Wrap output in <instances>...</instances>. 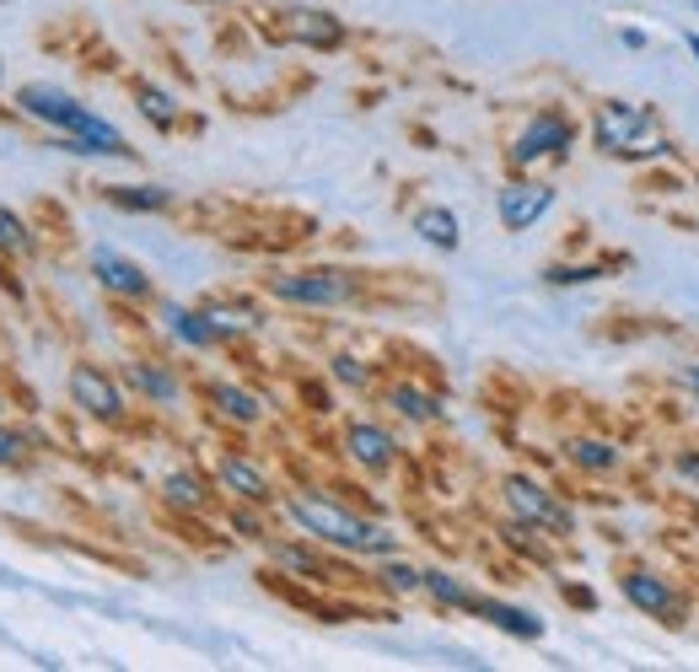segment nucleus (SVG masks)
Listing matches in <instances>:
<instances>
[{
  "label": "nucleus",
  "mask_w": 699,
  "mask_h": 672,
  "mask_svg": "<svg viewBox=\"0 0 699 672\" xmlns=\"http://www.w3.org/2000/svg\"><path fill=\"white\" fill-rule=\"evenodd\" d=\"M17 103H22V114H33L43 125L65 129L71 135V151H97V157H129V146H124V135L108 119H97L92 108H82L71 92H60V86H22L17 92Z\"/></svg>",
  "instance_id": "obj_1"
},
{
  "label": "nucleus",
  "mask_w": 699,
  "mask_h": 672,
  "mask_svg": "<svg viewBox=\"0 0 699 672\" xmlns=\"http://www.w3.org/2000/svg\"><path fill=\"white\" fill-rule=\"evenodd\" d=\"M290 516L313 533V538H324L333 548H356V554H393V538L382 533V527H371L361 516H350L345 505L324 501V495H290L286 505Z\"/></svg>",
  "instance_id": "obj_2"
},
{
  "label": "nucleus",
  "mask_w": 699,
  "mask_h": 672,
  "mask_svg": "<svg viewBox=\"0 0 699 672\" xmlns=\"http://www.w3.org/2000/svg\"><path fill=\"white\" fill-rule=\"evenodd\" d=\"M592 135L608 157H652V151L667 146L657 114L640 108V103H603L597 119H592Z\"/></svg>",
  "instance_id": "obj_3"
},
{
  "label": "nucleus",
  "mask_w": 699,
  "mask_h": 672,
  "mask_svg": "<svg viewBox=\"0 0 699 672\" xmlns=\"http://www.w3.org/2000/svg\"><path fill=\"white\" fill-rule=\"evenodd\" d=\"M269 291L280 301H296V307H339L356 296V280L339 269H307V275H275Z\"/></svg>",
  "instance_id": "obj_4"
},
{
  "label": "nucleus",
  "mask_w": 699,
  "mask_h": 672,
  "mask_svg": "<svg viewBox=\"0 0 699 672\" xmlns=\"http://www.w3.org/2000/svg\"><path fill=\"white\" fill-rule=\"evenodd\" d=\"M506 501L517 505V516H522V522H533V527L554 533V538H571V533H576L571 505H560L549 490H538L533 479H522V473H511V479H506Z\"/></svg>",
  "instance_id": "obj_5"
},
{
  "label": "nucleus",
  "mask_w": 699,
  "mask_h": 672,
  "mask_svg": "<svg viewBox=\"0 0 699 672\" xmlns=\"http://www.w3.org/2000/svg\"><path fill=\"white\" fill-rule=\"evenodd\" d=\"M571 140H576V129H571L565 114H533V125L522 129L517 146H511V162H517V168H533L543 157H560Z\"/></svg>",
  "instance_id": "obj_6"
},
{
  "label": "nucleus",
  "mask_w": 699,
  "mask_h": 672,
  "mask_svg": "<svg viewBox=\"0 0 699 672\" xmlns=\"http://www.w3.org/2000/svg\"><path fill=\"white\" fill-rule=\"evenodd\" d=\"M71 398L82 404L86 415H97V420H119V415H124V393H119V382L108 377L103 366H92V361L71 366Z\"/></svg>",
  "instance_id": "obj_7"
},
{
  "label": "nucleus",
  "mask_w": 699,
  "mask_h": 672,
  "mask_svg": "<svg viewBox=\"0 0 699 672\" xmlns=\"http://www.w3.org/2000/svg\"><path fill=\"white\" fill-rule=\"evenodd\" d=\"M618 591H624L640 614L661 619V625H684V597L672 591V582H661L652 570H629V576L618 582Z\"/></svg>",
  "instance_id": "obj_8"
},
{
  "label": "nucleus",
  "mask_w": 699,
  "mask_h": 672,
  "mask_svg": "<svg viewBox=\"0 0 699 672\" xmlns=\"http://www.w3.org/2000/svg\"><path fill=\"white\" fill-rule=\"evenodd\" d=\"M549 211H554V189L549 183H506L500 189V226L506 232H528Z\"/></svg>",
  "instance_id": "obj_9"
},
{
  "label": "nucleus",
  "mask_w": 699,
  "mask_h": 672,
  "mask_svg": "<svg viewBox=\"0 0 699 672\" xmlns=\"http://www.w3.org/2000/svg\"><path fill=\"white\" fill-rule=\"evenodd\" d=\"M286 39L307 43V49H339L345 43V28H339V17L329 11H286Z\"/></svg>",
  "instance_id": "obj_10"
},
{
  "label": "nucleus",
  "mask_w": 699,
  "mask_h": 672,
  "mask_svg": "<svg viewBox=\"0 0 699 672\" xmlns=\"http://www.w3.org/2000/svg\"><path fill=\"white\" fill-rule=\"evenodd\" d=\"M92 269H97V280H103L108 291H119V296H151L146 269H140V264H129V258H119V253H97V258H92Z\"/></svg>",
  "instance_id": "obj_11"
},
{
  "label": "nucleus",
  "mask_w": 699,
  "mask_h": 672,
  "mask_svg": "<svg viewBox=\"0 0 699 672\" xmlns=\"http://www.w3.org/2000/svg\"><path fill=\"white\" fill-rule=\"evenodd\" d=\"M468 614H479V619H490L495 630L517 634V640H538L543 625H538L533 614H522V608H511V602H495V597H474V608Z\"/></svg>",
  "instance_id": "obj_12"
},
{
  "label": "nucleus",
  "mask_w": 699,
  "mask_h": 672,
  "mask_svg": "<svg viewBox=\"0 0 699 672\" xmlns=\"http://www.w3.org/2000/svg\"><path fill=\"white\" fill-rule=\"evenodd\" d=\"M350 458L361 462V468H388L393 462V436L388 430H377V425H350Z\"/></svg>",
  "instance_id": "obj_13"
},
{
  "label": "nucleus",
  "mask_w": 699,
  "mask_h": 672,
  "mask_svg": "<svg viewBox=\"0 0 699 672\" xmlns=\"http://www.w3.org/2000/svg\"><path fill=\"white\" fill-rule=\"evenodd\" d=\"M414 232H420L431 248H442V253H453L457 243H463V232H457V215L442 211V205H425V211L414 215Z\"/></svg>",
  "instance_id": "obj_14"
},
{
  "label": "nucleus",
  "mask_w": 699,
  "mask_h": 672,
  "mask_svg": "<svg viewBox=\"0 0 699 672\" xmlns=\"http://www.w3.org/2000/svg\"><path fill=\"white\" fill-rule=\"evenodd\" d=\"M221 484L226 490H237L243 501H269V479L243 458H221Z\"/></svg>",
  "instance_id": "obj_15"
},
{
  "label": "nucleus",
  "mask_w": 699,
  "mask_h": 672,
  "mask_svg": "<svg viewBox=\"0 0 699 672\" xmlns=\"http://www.w3.org/2000/svg\"><path fill=\"white\" fill-rule=\"evenodd\" d=\"M167 329L183 339V344H194V350H205L221 339V329L210 323V312H183V307H167Z\"/></svg>",
  "instance_id": "obj_16"
},
{
  "label": "nucleus",
  "mask_w": 699,
  "mask_h": 672,
  "mask_svg": "<svg viewBox=\"0 0 699 672\" xmlns=\"http://www.w3.org/2000/svg\"><path fill=\"white\" fill-rule=\"evenodd\" d=\"M108 200L119 211H167L172 205V194L157 189V183H119V189H108Z\"/></svg>",
  "instance_id": "obj_17"
},
{
  "label": "nucleus",
  "mask_w": 699,
  "mask_h": 672,
  "mask_svg": "<svg viewBox=\"0 0 699 672\" xmlns=\"http://www.w3.org/2000/svg\"><path fill=\"white\" fill-rule=\"evenodd\" d=\"M129 382H135L146 398H157V404H172V398H178V377L162 372V366H140V361H135V366H129Z\"/></svg>",
  "instance_id": "obj_18"
},
{
  "label": "nucleus",
  "mask_w": 699,
  "mask_h": 672,
  "mask_svg": "<svg viewBox=\"0 0 699 672\" xmlns=\"http://www.w3.org/2000/svg\"><path fill=\"white\" fill-rule=\"evenodd\" d=\"M210 398L221 404V415H232V420H258V398L253 393H243V387H232V382H215L210 387Z\"/></svg>",
  "instance_id": "obj_19"
},
{
  "label": "nucleus",
  "mask_w": 699,
  "mask_h": 672,
  "mask_svg": "<svg viewBox=\"0 0 699 672\" xmlns=\"http://www.w3.org/2000/svg\"><path fill=\"white\" fill-rule=\"evenodd\" d=\"M275 565H286V570H296V576H307V582H329V570H324V559H318L313 548L275 544Z\"/></svg>",
  "instance_id": "obj_20"
},
{
  "label": "nucleus",
  "mask_w": 699,
  "mask_h": 672,
  "mask_svg": "<svg viewBox=\"0 0 699 672\" xmlns=\"http://www.w3.org/2000/svg\"><path fill=\"white\" fill-rule=\"evenodd\" d=\"M420 587L431 591V597H442L447 608H474V591L453 582V576H442V570H420Z\"/></svg>",
  "instance_id": "obj_21"
},
{
  "label": "nucleus",
  "mask_w": 699,
  "mask_h": 672,
  "mask_svg": "<svg viewBox=\"0 0 699 672\" xmlns=\"http://www.w3.org/2000/svg\"><path fill=\"white\" fill-rule=\"evenodd\" d=\"M0 253H17V258H28L33 253V232H28V221L17 211H6L0 205Z\"/></svg>",
  "instance_id": "obj_22"
},
{
  "label": "nucleus",
  "mask_w": 699,
  "mask_h": 672,
  "mask_svg": "<svg viewBox=\"0 0 699 672\" xmlns=\"http://www.w3.org/2000/svg\"><path fill=\"white\" fill-rule=\"evenodd\" d=\"M140 114H146V119H151L157 129H172V125H178V103L167 97L162 86H140Z\"/></svg>",
  "instance_id": "obj_23"
},
{
  "label": "nucleus",
  "mask_w": 699,
  "mask_h": 672,
  "mask_svg": "<svg viewBox=\"0 0 699 672\" xmlns=\"http://www.w3.org/2000/svg\"><path fill=\"white\" fill-rule=\"evenodd\" d=\"M388 398H393V409H399V415H410V420H436V415H442V409H436V398H431V393H420V387H393Z\"/></svg>",
  "instance_id": "obj_24"
},
{
  "label": "nucleus",
  "mask_w": 699,
  "mask_h": 672,
  "mask_svg": "<svg viewBox=\"0 0 699 672\" xmlns=\"http://www.w3.org/2000/svg\"><path fill=\"white\" fill-rule=\"evenodd\" d=\"M167 501L200 511V505H205V484H200L194 473H172V479H167Z\"/></svg>",
  "instance_id": "obj_25"
},
{
  "label": "nucleus",
  "mask_w": 699,
  "mask_h": 672,
  "mask_svg": "<svg viewBox=\"0 0 699 672\" xmlns=\"http://www.w3.org/2000/svg\"><path fill=\"white\" fill-rule=\"evenodd\" d=\"M571 458H576L581 468H614L618 452L608 447V441H576V447H571Z\"/></svg>",
  "instance_id": "obj_26"
},
{
  "label": "nucleus",
  "mask_w": 699,
  "mask_h": 672,
  "mask_svg": "<svg viewBox=\"0 0 699 672\" xmlns=\"http://www.w3.org/2000/svg\"><path fill=\"white\" fill-rule=\"evenodd\" d=\"M382 576H388V587H393V591H414V587H420V570H410V565H388Z\"/></svg>",
  "instance_id": "obj_27"
},
{
  "label": "nucleus",
  "mask_w": 699,
  "mask_h": 672,
  "mask_svg": "<svg viewBox=\"0 0 699 672\" xmlns=\"http://www.w3.org/2000/svg\"><path fill=\"white\" fill-rule=\"evenodd\" d=\"M22 436H11V430H0V462H22Z\"/></svg>",
  "instance_id": "obj_28"
},
{
  "label": "nucleus",
  "mask_w": 699,
  "mask_h": 672,
  "mask_svg": "<svg viewBox=\"0 0 699 672\" xmlns=\"http://www.w3.org/2000/svg\"><path fill=\"white\" fill-rule=\"evenodd\" d=\"M333 372H339V377H345V382H356V387L367 382V372H361V366H356L350 355H339V361H333Z\"/></svg>",
  "instance_id": "obj_29"
},
{
  "label": "nucleus",
  "mask_w": 699,
  "mask_h": 672,
  "mask_svg": "<svg viewBox=\"0 0 699 672\" xmlns=\"http://www.w3.org/2000/svg\"><path fill=\"white\" fill-rule=\"evenodd\" d=\"M684 43H689V54H695V60H699V33H689V39H684Z\"/></svg>",
  "instance_id": "obj_30"
},
{
  "label": "nucleus",
  "mask_w": 699,
  "mask_h": 672,
  "mask_svg": "<svg viewBox=\"0 0 699 672\" xmlns=\"http://www.w3.org/2000/svg\"><path fill=\"white\" fill-rule=\"evenodd\" d=\"M689 382H695V387H699V366H689Z\"/></svg>",
  "instance_id": "obj_31"
},
{
  "label": "nucleus",
  "mask_w": 699,
  "mask_h": 672,
  "mask_svg": "<svg viewBox=\"0 0 699 672\" xmlns=\"http://www.w3.org/2000/svg\"><path fill=\"white\" fill-rule=\"evenodd\" d=\"M0 82H6V60H0Z\"/></svg>",
  "instance_id": "obj_32"
},
{
  "label": "nucleus",
  "mask_w": 699,
  "mask_h": 672,
  "mask_svg": "<svg viewBox=\"0 0 699 672\" xmlns=\"http://www.w3.org/2000/svg\"><path fill=\"white\" fill-rule=\"evenodd\" d=\"M0 415H6V404H0Z\"/></svg>",
  "instance_id": "obj_33"
},
{
  "label": "nucleus",
  "mask_w": 699,
  "mask_h": 672,
  "mask_svg": "<svg viewBox=\"0 0 699 672\" xmlns=\"http://www.w3.org/2000/svg\"><path fill=\"white\" fill-rule=\"evenodd\" d=\"M695 11H699V0H695Z\"/></svg>",
  "instance_id": "obj_34"
}]
</instances>
